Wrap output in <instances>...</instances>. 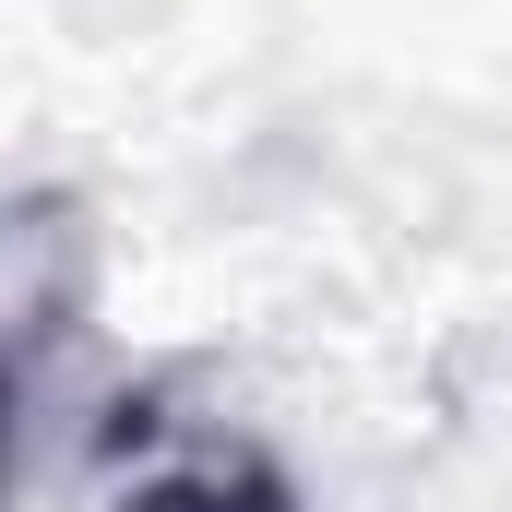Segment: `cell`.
<instances>
[{
    "instance_id": "obj_2",
    "label": "cell",
    "mask_w": 512,
    "mask_h": 512,
    "mask_svg": "<svg viewBox=\"0 0 512 512\" xmlns=\"http://www.w3.org/2000/svg\"><path fill=\"white\" fill-rule=\"evenodd\" d=\"M0 465H12V370H0Z\"/></svg>"
},
{
    "instance_id": "obj_1",
    "label": "cell",
    "mask_w": 512,
    "mask_h": 512,
    "mask_svg": "<svg viewBox=\"0 0 512 512\" xmlns=\"http://www.w3.org/2000/svg\"><path fill=\"white\" fill-rule=\"evenodd\" d=\"M108 477H120V512H286V477L239 429L167 417L155 393L108 405Z\"/></svg>"
}]
</instances>
